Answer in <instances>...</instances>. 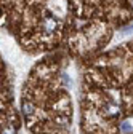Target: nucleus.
I'll list each match as a JSON object with an SVG mask.
<instances>
[{"mask_svg":"<svg viewBox=\"0 0 133 134\" xmlns=\"http://www.w3.org/2000/svg\"><path fill=\"white\" fill-rule=\"evenodd\" d=\"M2 134H16V128L13 125H7V126H3Z\"/></svg>","mask_w":133,"mask_h":134,"instance_id":"f257e3e1","label":"nucleus"},{"mask_svg":"<svg viewBox=\"0 0 133 134\" xmlns=\"http://www.w3.org/2000/svg\"><path fill=\"white\" fill-rule=\"evenodd\" d=\"M119 112V107L117 105H108L106 107V115H115Z\"/></svg>","mask_w":133,"mask_h":134,"instance_id":"f03ea898","label":"nucleus"},{"mask_svg":"<svg viewBox=\"0 0 133 134\" xmlns=\"http://www.w3.org/2000/svg\"><path fill=\"white\" fill-rule=\"evenodd\" d=\"M23 110H24V113H26V115H29V113L32 112V105H30V104H27L26 100H24V104H23Z\"/></svg>","mask_w":133,"mask_h":134,"instance_id":"7ed1b4c3","label":"nucleus"},{"mask_svg":"<svg viewBox=\"0 0 133 134\" xmlns=\"http://www.w3.org/2000/svg\"><path fill=\"white\" fill-rule=\"evenodd\" d=\"M130 129H131V126H130L127 121H125V123H122V128H120V131H122V132H128Z\"/></svg>","mask_w":133,"mask_h":134,"instance_id":"20e7f679","label":"nucleus"}]
</instances>
